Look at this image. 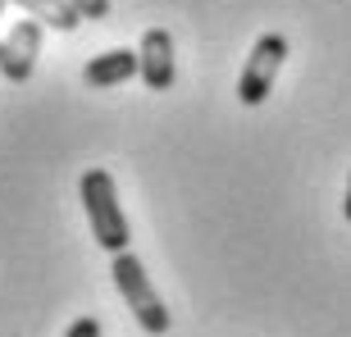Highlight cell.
Listing matches in <instances>:
<instances>
[{
    "instance_id": "6da1fadb",
    "label": "cell",
    "mask_w": 351,
    "mask_h": 337,
    "mask_svg": "<svg viewBox=\"0 0 351 337\" xmlns=\"http://www.w3.org/2000/svg\"><path fill=\"white\" fill-rule=\"evenodd\" d=\"M78 196H82V210H87V223H91V237L96 247H105L110 255L128 251L132 233H128V214L119 205V192H114V178L105 168H87L78 182Z\"/></svg>"
},
{
    "instance_id": "7a4b0ae2",
    "label": "cell",
    "mask_w": 351,
    "mask_h": 337,
    "mask_svg": "<svg viewBox=\"0 0 351 337\" xmlns=\"http://www.w3.org/2000/svg\"><path fill=\"white\" fill-rule=\"evenodd\" d=\"M110 273H114V287H119V297L128 301L132 319L142 324V333H151V337H165V333H169V305L160 301L156 283L146 278L142 260L132 255V251H119V255L110 260Z\"/></svg>"
},
{
    "instance_id": "3957f363",
    "label": "cell",
    "mask_w": 351,
    "mask_h": 337,
    "mask_svg": "<svg viewBox=\"0 0 351 337\" xmlns=\"http://www.w3.org/2000/svg\"><path fill=\"white\" fill-rule=\"evenodd\" d=\"M283 60H287V37L283 32H265V37L251 46L247 68H242V78H237V101L242 105H261L274 91V82H278Z\"/></svg>"
},
{
    "instance_id": "277c9868",
    "label": "cell",
    "mask_w": 351,
    "mask_h": 337,
    "mask_svg": "<svg viewBox=\"0 0 351 337\" xmlns=\"http://www.w3.org/2000/svg\"><path fill=\"white\" fill-rule=\"evenodd\" d=\"M41 27L32 14L27 18H14L10 37H5V64H0V73L10 82H27L32 78V68H37V55H41Z\"/></svg>"
},
{
    "instance_id": "5b68a950",
    "label": "cell",
    "mask_w": 351,
    "mask_h": 337,
    "mask_svg": "<svg viewBox=\"0 0 351 337\" xmlns=\"http://www.w3.org/2000/svg\"><path fill=\"white\" fill-rule=\"evenodd\" d=\"M137 78L151 91H169L178 68H173V37L165 27H146L142 46H137Z\"/></svg>"
},
{
    "instance_id": "8992f818",
    "label": "cell",
    "mask_w": 351,
    "mask_h": 337,
    "mask_svg": "<svg viewBox=\"0 0 351 337\" xmlns=\"http://www.w3.org/2000/svg\"><path fill=\"white\" fill-rule=\"evenodd\" d=\"M132 73H137V51H128V46H114V51L96 55V60H87V68H82V82L96 91L105 87H119V82H128Z\"/></svg>"
},
{
    "instance_id": "52a82bcc",
    "label": "cell",
    "mask_w": 351,
    "mask_h": 337,
    "mask_svg": "<svg viewBox=\"0 0 351 337\" xmlns=\"http://www.w3.org/2000/svg\"><path fill=\"white\" fill-rule=\"evenodd\" d=\"M10 5H19V10H27L37 23L55 27V32H73V27L82 23V14L69 5V0H10Z\"/></svg>"
},
{
    "instance_id": "ba28073f",
    "label": "cell",
    "mask_w": 351,
    "mask_h": 337,
    "mask_svg": "<svg viewBox=\"0 0 351 337\" xmlns=\"http://www.w3.org/2000/svg\"><path fill=\"white\" fill-rule=\"evenodd\" d=\"M69 5H73L82 18H96V23H101V18H110V0H69Z\"/></svg>"
},
{
    "instance_id": "9c48e42d",
    "label": "cell",
    "mask_w": 351,
    "mask_h": 337,
    "mask_svg": "<svg viewBox=\"0 0 351 337\" xmlns=\"http://www.w3.org/2000/svg\"><path fill=\"white\" fill-rule=\"evenodd\" d=\"M64 337H101V319L82 314V319H73V324L64 328Z\"/></svg>"
},
{
    "instance_id": "30bf717a",
    "label": "cell",
    "mask_w": 351,
    "mask_h": 337,
    "mask_svg": "<svg viewBox=\"0 0 351 337\" xmlns=\"http://www.w3.org/2000/svg\"><path fill=\"white\" fill-rule=\"evenodd\" d=\"M342 214L351 219V178H347V201H342Z\"/></svg>"
},
{
    "instance_id": "8fae6325",
    "label": "cell",
    "mask_w": 351,
    "mask_h": 337,
    "mask_svg": "<svg viewBox=\"0 0 351 337\" xmlns=\"http://www.w3.org/2000/svg\"><path fill=\"white\" fill-rule=\"evenodd\" d=\"M5 10H10V0H0V18H5Z\"/></svg>"
},
{
    "instance_id": "7c38bea8",
    "label": "cell",
    "mask_w": 351,
    "mask_h": 337,
    "mask_svg": "<svg viewBox=\"0 0 351 337\" xmlns=\"http://www.w3.org/2000/svg\"><path fill=\"white\" fill-rule=\"evenodd\" d=\"M0 64H5V41H0Z\"/></svg>"
}]
</instances>
